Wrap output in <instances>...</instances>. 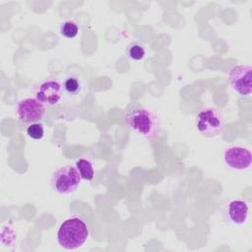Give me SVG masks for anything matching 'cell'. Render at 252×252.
Listing matches in <instances>:
<instances>
[{
    "label": "cell",
    "mask_w": 252,
    "mask_h": 252,
    "mask_svg": "<svg viewBox=\"0 0 252 252\" xmlns=\"http://www.w3.org/2000/svg\"><path fill=\"white\" fill-rule=\"evenodd\" d=\"M251 71L252 68L248 65H236L228 73L230 87L240 95H249L252 92Z\"/></svg>",
    "instance_id": "cell-7"
},
{
    "label": "cell",
    "mask_w": 252,
    "mask_h": 252,
    "mask_svg": "<svg viewBox=\"0 0 252 252\" xmlns=\"http://www.w3.org/2000/svg\"><path fill=\"white\" fill-rule=\"evenodd\" d=\"M89 237V228L85 220L80 217L66 219L58 228V244L67 250L81 247Z\"/></svg>",
    "instance_id": "cell-1"
},
{
    "label": "cell",
    "mask_w": 252,
    "mask_h": 252,
    "mask_svg": "<svg viewBox=\"0 0 252 252\" xmlns=\"http://www.w3.org/2000/svg\"><path fill=\"white\" fill-rule=\"evenodd\" d=\"M81 175L76 166L65 165L55 169L50 176L51 188L60 195H68L78 189Z\"/></svg>",
    "instance_id": "cell-3"
},
{
    "label": "cell",
    "mask_w": 252,
    "mask_h": 252,
    "mask_svg": "<svg viewBox=\"0 0 252 252\" xmlns=\"http://www.w3.org/2000/svg\"><path fill=\"white\" fill-rule=\"evenodd\" d=\"M34 96L44 105L52 106L59 102L62 97L63 86L55 78L45 79L39 82L34 88Z\"/></svg>",
    "instance_id": "cell-5"
},
{
    "label": "cell",
    "mask_w": 252,
    "mask_h": 252,
    "mask_svg": "<svg viewBox=\"0 0 252 252\" xmlns=\"http://www.w3.org/2000/svg\"><path fill=\"white\" fill-rule=\"evenodd\" d=\"M248 214L249 209L246 202L241 200H232L227 204L223 216L226 221L233 224H242L246 222Z\"/></svg>",
    "instance_id": "cell-9"
},
{
    "label": "cell",
    "mask_w": 252,
    "mask_h": 252,
    "mask_svg": "<svg viewBox=\"0 0 252 252\" xmlns=\"http://www.w3.org/2000/svg\"><path fill=\"white\" fill-rule=\"evenodd\" d=\"M44 113L45 105L36 98L27 97L16 105L17 117L24 123H35L44 116Z\"/></svg>",
    "instance_id": "cell-6"
},
{
    "label": "cell",
    "mask_w": 252,
    "mask_h": 252,
    "mask_svg": "<svg viewBox=\"0 0 252 252\" xmlns=\"http://www.w3.org/2000/svg\"><path fill=\"white\" fill-rule=\"evenodd\" d=\"M127 55L134 61L142 60L146 55V50L143 45L138 42H132L127 48Z\"/></svg>",
    "instance_id": "cell-12"
},
{
    "label": "cell",
    "mask_w": 252,
    "mask_h": 252,
    "mask_svg": "<svg viewBox=\"0 0 252 252\" xmlns=\"http://www.w3.org/2000/svg\"><path fill=\"white\" fill-rule=\"evenodd\" d=\"M63 89L70 95L77 94L81 91V82L76 77H67L63 83Z\"/></svg>",
    "instance_id": "cell-13"
},
{
    "label": "cell",
    "mask_w": 252,
    "mask_h": 252,
    "mask_svg": "<svg viewBox=\"0 0 252 252\" xmlns=\"http://www.w3.org/2000/svg\"><path fill=\"white\" fill-rule=\"evenodd\" d=\"M75 165H76V168L78 169L82 179L87 180V181H91L94 178V171L93 163L89 159L80 158L76 161Z\"/></svg>",
    "instance_id": "cell-10"
},
{
    "label": "cell",
    "mask_w": 252,
    "mask_h": 252,
    "mask_svg": "<svg viewBox=\"0 0 252 252\" xmlns=\"http://www.w3.org/2000/svg\"><path fill=\"white\" fill-rule=\"evenodd\" d=\"M78 32L79 28L74 21H65L60 26V33L66 38H74Z\"/></svg>",
    "instance_id": "cell-11"
},
{
    "label": "cell",
    "mask_w": 252,
    "mask_h": 252,
    "mask_svg": "<svg viewBox=\"0 0 252 252\" xmlns=\"http://www.w3.org/2000/svg\"><path fill=\"white\" fill-rule=\"evenodd\" d=\"M27 135L32 140H40L44 135V128L41 123H32L27 128Z\"/></svg>",
    "instance_id": "cell-14"
},
{
    "label": "cell",
    "mask_w": 252,
    "mask_h": 252,
    "mask_svg": "<svg viewBox=\"0 0 252 252\" xmlns=\"http://www.w3.org/2000/svg\"><path fill=\"white\" fill-rule=\"evenodd\" d=\"M125 120L127 125L134 132L147 139H152L158 135V117L147 108L136 107L128 110L125 116Z\"/></svg>",
    "instance_id": "cell-2"
},
{
    "label": "cell",
    "mask_w": 252,
    "mask_h": 252,
    "mask_svg": "<svg viewBox=\"0 0 252 252\" xmlns=\"http://www.w3.org/2000/svg\"><path fill=\"white\" fill-rule=\"evenodd\" d=\"M223 158L228 167L236 170L247 169L252 162V155L250 151L237 146L226 149Z\"/></svg>",
    "instance_id": "cell-8"
},
{
    "label": "cell",
    "mask_w": 252,
    "mask_h": 252,
    "mask_svg": "<svg viewBox=\"0 0 252 252\" xmlns=\"http://www.w3.org/2000/svg\"><path fill=\"white\" fill-rule=\"evenodd\" d=\"M196 127L199 133L206 138H215L224 129V120L221 112L215 107H205L196 116Z\"/></svg>",
    "instance_id": "cell-4"
}]
</instances>
